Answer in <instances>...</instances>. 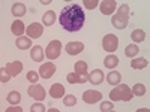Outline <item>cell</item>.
<instances>
[{"mask_svg": "<svg viewBox=\"0 0 150 112\" xmlns=\"http://www.w3.org/2000/svg\"><path fill=\"white\" fill-rule=\"evenodd\" d=\"M59 21L66 32H78L86 22V14L80 5H68L62 9Z\"/></svg>", "mask_w": 150, "mask_h": 112, "instance_id": "6da1fadb", "label": "cell"}, {"mask_svg": "<svg viewBox=\"0 0 150 112\" xmlns=\"http://www.w3.org/2000/svg\"><path fill=\"white\" fill-rule=\"evenodd\" d=\"M128 21H129V6L126 3H123L117 9L114 17H111V24H112V27H114V29L123 30V29H126Z\"/></svg>", "mask_w": 150, "mask_h": 112, "instance_id": "7a4b0ae2", "label": "cell"}, {"mask_svg": "<svg viewBox=\"0 0 150 112\" xmlns=\"http://www.w3.org/2000/svg\"><path fill=\"white\" fill-rule=\"evenodd\" d=\"M132 91L126 84H119L116 88L110 91V100L111 102H129L132 100Z\"/></svg>", "mask_w": 150, "mask_h": 112, "instance_id": "3957f363", "label": "cell"}, {"mask_svg": "<svg viewBox=\"0 0 150 112\" xmlns=\"http://www.w3.org/2000/svg\"><path fill=\"white\" fill-rule=\"evenodd\" d=\"M60 52H62V42L60 41H51L45 48V57H48V60L59 58Z\"/></svg>", "mask_w": 150, "mask_h": 112, "instance_id": "277c9868", "label": "cell"}, {"mask_svg": "<svg viewBox=\"0 0 150 112\" xmlns=\"http://www.w3.org/2000/svg\"><path fill=\"white\" fill-rule=\"evenodd\" d=\"M119 46V37L116 34H105L102 39V48L107 52H114Z\"/></svg>", "mask_w": 150, "mask_h": 112, "instance_id": "5b68a950", "label": "cell"}, {"mask_svg": "<svg viewBox=\"0 0 150 112\" xmlns=\"http://www.w3.org/2000/svg\"><path fill=\"white\" fill-rule=\"evenodd\" d=\"M27 94L30 97H33L35 100H44L45 96H47V91L41 84H32L27 88Z\"/></svg>", "mask_w": 150, "mask_h": 112, "instance_id": "8992f818", "label": "cell"}, {"mask_svg": "<svg viewBox=\"0 0 150 112\" xmlns=\"http://www.w3.org/2000/svg\"><path fill=\"white\" fill-rule=\"evenodd\" d=\"M39 78H44V79H50L53 76V75L56 73V64L53 63V61H48V63H44L41 64L39 67Z\"/></svg>", "mask_w": 150, "mask_h": 112, "instance_id": "52a82bcc", "label": "cell"}, {"mask_svg": "<svg viewBox=\"0 0 150 112\" xmlns=\"http://www.w3.org/2000/svg\"><path fill=\"white\" fill-rule=\"evenodd\" d=\"M26 33H27L29 39H38L44 33V26L39 22H32L29 27H26Z\"/></svg>", "mask_w": 150, "mask_h": 112, "instance_id": "ba28073f", "label": "cell"}, {"mask_svg": "<svg viewBox=\"0 0 150 112\" xmlns=\"http://www.w3.org/2000/svg\"><path fill=\"white\" fill-rule=\"evenodd\" d=\"M83 100L89 105H95L96 102L102 100V93L96 90H87L83 93Z\"/></svg>", "mask_w": 150, "mask_h": 112, "instance_id": "9c48e42d", "label": "cell"}, {"mask_svg": "<svg viewBox=\"0 0 150 112\" xmlns=\"http://www.w3.org/2000/svg\"><path fill=\"white\" fill-rule=\"evenodd\" d=\"M99 9H101L104 15H111L117 9V2H114V0H102L99 3Z\"/></svg>", "mask_w": 150, "mask_h": 112, "instance_id": "30bf717a", "label": "cell"}, {"mask_svg": "<svg viewBox=\"0 0 150 112\" xmlns=\"http://www.w3.org/2000/svg\"><path fill=\"white\" fill-rule=\"evenodd\" d=\"M6 72L11 78H14V76H18V75L23 72V63L21 61H12V63H8L6 64Z\"/></svg>", "mask_w": 150, "mask_h": 112, "instance_id": "8fae6325", "label": "cell"}, {"mask_svg": "<svg viewBox=\"0 0 150 112\" xmlns=\"http://www.w3.org/2000/svg\"><path fill=\"white\" fill-rule=\"evenodd\" d=\"M65 49H66V52L69 55H77V54L84 51V43L83 42H69L65 46Z\"/></svg>", "mask_w": 150, "mask_h": 112, "instance_id": "7c38bea8", "label": "cell"}, {"mask_svg": "<svg viewBox=\"0 0 150 112\" xmlns=\"http://www.w3.org/2000/svg\"><path fill=\"white\" fill-rule=\"evenodd\" d=\"M105 79V75L101 69H95L89 73V82H92L93 85H99V84H102Z\"/></svg>", "mask_w": 150, "mask_h": 112, "instance_id": "4fadbf2b", "label": "cell"}, {"mask_svg": "<svg viewBox=\"0 0 150 112\" xmlns=\"http://www.w3.org/2000/svg\"><path fill=\"white\" fill-rule=\"evenodd\" d=\"M48 94L51 96L53 99H62V97H65V87L62 85V84H53L51 85V88L48 90Z\"/></svg>", "mask_w": 150, "mask_h": 112, "instance_id": "5bb4252c", "label": "cell"}, {"mask_svg": "<svg viewBox=\"0 0 150 112\" xmlns=\"http://www.w3.org/2000/svg\"><path fill=\"white\" fill-rule=\"evenodd\" d=\"M30 57H32L33 61H36V63H41V61L44 60V57H45V52H44L42 46H39V45L32 46L30 48Z\"/></svg>", "mask_w": 150, "mask_h": 112, "instance_id": "9a60e30c", "label": "cell"}, {"mask_svg": "<svg viewBox=\"0 0 150 112\" xmlns=\"http://www.w3.org/2000/svg\"><path fill=\"white\" fill-rule=\"evenodd\" d=\"M66 79H68V82L69 84H86L87 81H89V73L87 75H77V73H69L68 76H66Z\"/></svg>", "mask_w": 150, "mask_h": 112, "instance_id": "2e32d148", "label": "cell"}, {"mask_svg": "<svg viewBox=\"0 0 150 112\" xmlns=\"http://www.w3.org/2000/svg\"><path fill=\"white\" fill-rule=\"evenodd\" d=\"M11 32L12 34H15L17 37L23 36L24 32H26V26H24V22L21 20H15L14 22H12V26H11Z\"/></svg>", "mask_w": 150, "mask_h": 112, "instance_id": "e0dca14e", "label": "cell"}, {"mask_svg": "<svg viewBox=\"0 0 150 112\" xmlns=\"http://www.w3.org/2000/svg\"><path fill=\"white\" fill-rule=\"evenodd\" d=\"M104 66H105L107 69L114 70V69L119 66V57L114 55V54H108V55L104 58Z\"/></svg>", "mask_w": 150, "mask_h": 112, "instance_id": "ac0fdd59", "label": "cell"}, {"mask_svg": "<svg viewBox=\"0 0 150 112\" xmlns=\"http://www.w3.org/2000/svg\"><path fill=\"white\" fill-rule=\"evenodd\" d=\"M26 10H27V8H26V5L24 3H14L12 5V9H11V12H12V15L14 17H17L18 20H20V17H24V14H26Z\"/></svg>", "mask_w": 150, "mask_h": 112, "instance_id": "d6986e66", "label": "cell"}, {"mask_svg": "<svg viewBox=\"0 0 150 112\" xmlns=\"http://www.w3.org/2000/svg\"><path fill=\"white\" fill-rule=\"evenodd\" d=\"M15 45L18 49H29V48H32V39H29L27 36H20V37H17Z\"/></svg>", "mask_w": 150, "mask_h": 112, "instance_id": "ffe728a7", "label": "cell"}, {"mask_svg": "<svg viewBox=\"0 0 150 112\" xmlns=\"http://www.w3.org/2000/svg\"><path fill=\"white\" fill-rule=\"evenodd\" d=\"M107 81L110 85H119L120 81H122V75L120 72H116V70H111L108 73V76H107Z\"/></svg>", "mask_w": 150, "mask_h": 112, "instance_id": "44dd1931", "label": "cell"}, {"mask_svg": "<svg viewBox=\"0 0 150 112\" xmlns=\"http://www.w3.org/2000/svg\"><path fill=\"white\" fill-rule=\"evenodd\" d=\"M57 17H56V12L54 10H48L44 14L42 17V22H44V26H53V24L56 22Z\"/></svg>", "mask_w": 150, "mask_h": 112, "instance_id": "7402d4cb", "label": "cell"}, {"mask_svg": "<svg viewBox=\"0 0 150 112\" xmlns=\"http://www.w3.org/2000/svg\"><path fill=\"white\" fill-rule=\"evenodd\" d=\"M131 39H132L135 43L144 42V39H146V32L141 30V29H135V30L131 33Z\"/></svg>", "mask_w": 150, "mask_h": 112, "instance_id": "603a6c76", "label": "cell"}, {"mask_svg": "<svg viewBox=\"0 0 150 112\" xmlns=\"http://www.w3.org/2000/svg\"><path fill=\"white\" fill-rule=\"evenodd\" d=\"M149 66V61L146 58H132V63H131V67L135 69V70H141V69H146Z\"/></svg>", "mask_w": 150, "mask_h": 112, "instance_id": "cb8c5ba5", "label": "cell"}, {"mask_svg": "<svg viewBox=\"0 0 150 112\" xmlns=\"http://www.w3.org/2000/svg\"><path fill=\"white\" fill-rule=\"evenodd\" d=\"M138 52H140V48H138V45H137V43H131V45H128L126 48H125V55L129 57V58L137 57V55H138Z\"/></svg>", "mask_w": 150, "mask_h": 112, "instance_id": "d4e9b609", "label": "cell"}, {"mask_svg": "<svg viewBox=\"0 0 150 112\" xmlns=\"http://www.w3.org/2000/svg\"><path fill=\"white\" fill-rule=\"evenodd\" d=\"M6 100H8L12 106H17V105L21 102V94H20L18 91H11V93L8 94V97H6Z\"/></svg>", "mask_w": 150, "mask_h": 112, "instance_id": "484cf974", "label": "cell"}, {"mask_svg": "<svg viewBox=\"0 0 150 112\" xmlns=\"http://www.w3.org/2000/svg\"><path fill=\"white\" fill-rule=\"evenodd\" d=\"M131 91H132V94L134 96H138V97H141V96H144L146 93H147V88H146V85L144 84H135L132 88H131Z\"/></svg>", "mask_w": 150, "mask_h": 112, "instance_id": "4316f807", "label": "cell"}, {"mask_svg": "<svg viewBox=\"0 0 150 112\" xmlns=\"http://www.w3.org/2000/svg\"><path fill=\"white\" fill-rule=\"evenodd\" d=\"M87 67H89V64H87L86 61L80 60L75 63V73L77 75H87Z\"/></svg>", "mask_w": 150, "mask_h": 112, "instance_id": "83f0119b", "label": "cell"}, {"mask_svg": "<svg viewBox=\"0 0 150 112\" xmlns=\"http://www.w3.org/2000/svg\"><path fill=\"white\" fill-rule=\"evenodd\" d=\"M101 112H110V111H112V108H114V102H111V100H105V102H102L101 103Z\"/></svg>", "mask_w": 150, "mask_h": 112, "instance_id": "f1b7e54d", "label": "cell"}, {"mask_svg": "<svg viewBox=\"0 0 150 112\" xmlns=\"http://www.w3.org/2000/svg\"><path fill=\"white\" fill-rule=\"evenodd\" d=\"M27 81H30L32 84H38V81H39V73L35 70H29L27 72Z\"/></svg>", "mask_w": 150, "mask_h": 112, "instance_id": "f546056e", "label": "cell"}, {"mask_svg": "<svg viewBox=\"0 0 150 112\" xmlns=\"http://www.w3.org/2000/svg\"><path fill=\"white\" fill-rule=\"evenodd\" d=\"M75 103H77V97L72 96V94H68L63 97V105L65 106H74Z\"/></svg>", "mask_w": 150, "mask_h": 112, "instance_id": "4dcf8cb0", "label": "cell"}, {"mask_svg": "<svg viewBox=\"0 0 150 112\" xmlns=\"http://www.w3.org/2000/svg\"><path fill=\"white\" fill-rule=\"evenodd\" d=\"M83 5H84L86 9H95L96 6H99V2L98 0H84Z\"/></svg>", "mask_w": 150, "mask_h": 112, "instance_id": "1f68e13d", "label": "cell"}, {"mask_svg": "<svg viewBox=\"0 0 150 112\" xmlns=\"http://www.w3.org/2000/svg\"><path fill=\"white\" fill-rule=\"evenodd\" d=\"M8 81H11V76L8 75L6 69L2 67V69H0V82H8Z\"/></svg>", "mask_w": 150, "mask_h": 112, "instance_id": "d6a6232c", "label": "cell"}, {"mask_svg": "<svg viewBox=\"0 0 150 112\" xmlns=\"http://www.w3.org/2000/svg\"><path fill=\"white\" fill-rule=\"evenodd\" d=\"M30 112H45V106L42 103H35L30 106Z\"/></svg>", "mask_w": 150, "mask_h": 112, "instance_id": "836d02e7", "label": "cell"}, {"mask_svg": "<svg viewBox=\"0 0 150 112\" xmlns=\"http://www.w3.org/2000/svg\"><path fill=\"white\" fill-rule=\"evenodd\" d=\"M5 112H23V108H20L18 105L17 106H9Z\"/></svg>", "mask_w": 150, "mask_h": 112, "instance_id": "e575fe53", "label": "cell"}, {"mask_svg": "<svg viewBox=\"0 0 150 112\" xmlns=\"http://www.w3.org/2000/svg\"><path fill=\"white\" fill-rule=\"evenodd\" d=\"M135 112H150V111H149V108H140V109H137Z\"/></svg>", "mask_w": 150, "mask_h": 112, "instance_id": "d590c367", "label": "cell"}, {"mask_svg": "<svg viewBox=\"0 0 150 112\" xmlns=\"http://www.w3.org/2000/svg\"><path fill=\"white\" fill-rule=\"evenodd\" d=\"M48 112H60V111H59V109H56V108H50V109H48Z\"/></svg>", "mask_w": 150, "mask_h": 112, "instance_id": "8d00e7d4", "label": "cell"}, {"mask_svg": "<svg viewBox=\"0 0 150 112\" xmlns=\"http://www.w3.org/2000/svg\"><path fill=\"white\" fill-rule=\"evenodd\" d=\"M110 112H116V111H110Z\"/></svg>", "mask_w": 150, "mask_h": 112, "instance_id": "74e56055", "label": "cell"}]
</instances>
